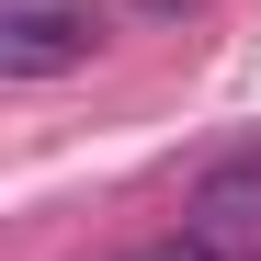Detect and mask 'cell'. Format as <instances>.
Here are the masks:
<instances>
[{
    "label": "cell",
    "instance_id": "obj_1",
    "mask_svg": "<svg viewBox=\"0 0 261 261\" xmlns=\"http://www.w3.org/2000/svg\"><path fill=\"white\" fill-rule=\"evenodd\" d=\"M182 227H193L216 261H261V148H227V159H204V170H193Z\"/></svg>",
    "mask_w": 261,
    "mask_h": 261
},
{
    "label": "cell",
    "instance_id": "obj_2",
    "mask_svg": "<svg viewBox=\"0 0 261 261\" xmlns=\"http://www.w3.org/2000/svg\"><path fill=\"white\" fill-rule=\"evenodd\" d=\"M80 57H91V12L80 0H12L0 12V68L12 80H57Z\"/></svg>",
    "mask_w": 261,
    "mask_h": 261
},
{
    "label": "cell",
    "instance_id": "obj_3",
    "mask_svg": "<svg viewBox=\"0 0 261 261\" xmlns=\"http://www.w3.org/2000/svg\"><path fill=\"white\" fill-rule=\"evenodd\" d=\"M125 261H216V250H204L193 227H170V239H148V250H125Z\"/></svg>",
    "mask_w": 261,
    "mask_h": 261
},
{
    "label": "cell",
    "instance_id": "obj_4",
    "mask_svg": "<svg viewBox=\"0 0 261 261\" xmlns=\"http://www.w3.org/2000/svg\"><path fill=\"white\" fill-rule=\"evenodd\" d=\"M125 12H148V23H182V12H204V0H125Z\"/></svg>",
    "mask_w": 261,
    "mask_h": 261
}]
</instances>
